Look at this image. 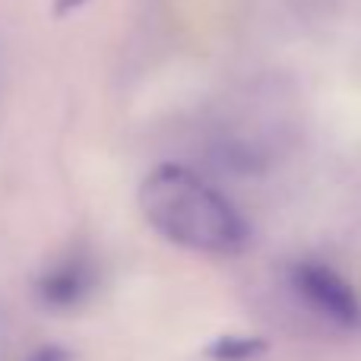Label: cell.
<instances>
[{
  "label": "cell",
  "mask_w": 361,
  "mask_h": 361,
  "mask_svg": "<svg viewBox=\"0 0 361 361\" xmlns=\"http://www.w3.org/2000/svg\"><path fill=\"white\" fill-rule=\"evenodd\" d=\"M203 352L216 361H250L267 352V343L260 336H216Z\"/></svg>",
  "instance_id": "obj_4"
},
{
  "label": "cell",
  "mask_w": 361,
  "mask_h": 361,
  "mask_svg": "<svg viewBox=\"0 0 361 361\" xmlns=\"http://www.w3.org/2000/svg\"><path fill=\"white\" fill-rule=\"evenodd\" d=\"M80 4H86V0H57V4H54V13H70V10H76Z\"/></svg>",
  "instance_id": "obj_6"
},
{
  "label": "cell",
  "mask_w": 361,
  "mask_h": 361,
  "mask_svg": "<svg viewBox=\"0 0 361 361\" xmlns=\"http://www.w3.org/2000/svg\"><path fill=\"white\" fill-rule=\"evenodd\" d=\"M292 286L311 311L343 330H361V298L345 276L320 260H298L292 267Z\"/></svg>",
  "instance_id": "obj_2"
},
{
  "label": "cell",
  "mask_w": 361,
  "mask_h": 361,
  "mask_svg": "<svg viewBox=\"0 0 361 361\" xmlns=\"http://www.w3.org/2000/svg\"><path fill=\"white\" fill-rule=\"evenodd\" d=\"M137 203L156 235L193 254L228 257L250 241V225L238 206L184 165L152 169L140 184Z\"/></svg>",
  "instance_id": "obj_1"
},
{
  "label": "cell",
  "mask_w": 361,
  "mask_h": 361,
  "mask_svg": "<svg viewBox=\"0 0 361 361\" xmlns=\"http://www.w3.org/2000/svg\"><path fill=\"white\" fill-rule=\"evenodd\" d=\"M29 361H70V352L61 349V345H44V349H38Z\"/></svg>",
  "instance_id": "obj_5"
},
{
  "label": "cell",
  "mask_w": 361,
  "mask_h": 361,
  "mask_svg": "<svg viewBox=\"0 0 361 361\" xmlns=\"http://www.w3.org/2000/svg\"><path fill=\"white\" fill-rule=\"evenodd\" d=\"M95 288V267L89 257L70 254L63 260L51 263L35 282V295L51 311H70L80 307Z\"/></svg>",
  "instance_id": "obj_3"
}]
</instances>
